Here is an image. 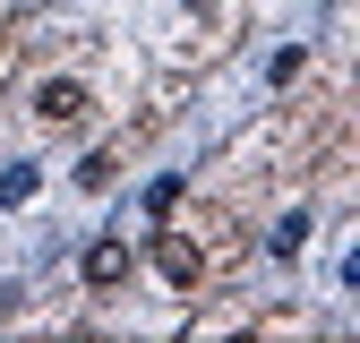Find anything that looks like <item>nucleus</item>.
<instances>
[{
    "instance_id": "obj_1",
    "label": "nucleus",
    "mask_w": 360,
    "mask_h": 343,
    "mask_svg": "<svg viewBox=\"0 0 360 343\" xmlns=\"http://www.w3.org/2000/svg\"><path fill=\"white\" fill-rule=\"evenodd\" d=\"M155 266H163V283H198L206 275V249L189 232H155Z\"/></svg>"
},
{
    "instance_id": "obj_2",
    "label": "nucleus",
    "mask_w": 360,
    "mask_h": 343,
    "mask_svg": "<svg viewBox=\"0 0 360 343\" xmlns=\"http://www.w3.org/2000/svg\"><path fill=\"white\" fill-rule=\"evenodd\" d=\"M129 266H138V257H129V240H95V249H86V283H95V292L129 283Z\"/></svg>"
},
{
    "instance_id": "obj_3",
    "label": "nucleus",
    "mask_w": 360,
    "mask_h": 343,
    "mask_svg": "<svg viewBox=\"0 0 360 343\" xmlns=\"http://www.w3.org/2000/svg\"><path fill=\"white\" fill-rule=\"evenodd\" d=\"M34 112H43V120H77V112H86V86H77V77H43Z\"/></svg>"
},
{
    "instance_id": "obj_4",
    "label": "nucleus",
    "mask_w": 360,
    "mask_h": 343,
    "mask_svg": "<svg viewBox=\"0 0 360 343\" xmlns=\"http://www.w3.org/2000/svg\"><path fill=\"white\" fill-rule=\"evenodd\" d=\"M34 181H43L34 163H9V172H0V206H26V198H34Z\"/></svg>"
},
{
    "instance_id": "obj_5",
    "label": "nucleus",
    "mask_w": 360,
    "mask_h": 343,
    "mask_svg": "<svg viewBox=\"0 0 360 343\" xmlns=\"http://www.w3.org/2000/svg\"><path fill=\"white\" fill-rule=\"evenodd\" d=\"M300 240H309V214L292 206V214H283V224H275V240H266V249H275V257H300Z\"/></svg>"
},
{
    "instance_id": "obj_6",
    "label": "nucleus",
    "mask_w": 360,
    "mask_h": 343,
    "mask_svg": "<svg viewBox=\"0 0 360 343\" xmlns=\"http://www.w3.org/2000/svg\"><path fill=\"white\" fill-rule=\"evenodd\" d=\"M112 172H120L112 155H86V163H77V189H112Z\"/></svg>"
},
{
    "instance_id": "obj_7",
    "label": "nucleus",
    "mask_w": 360,
    "mask_h": 343,
    "mask_svg": "<svg viewBox=\"0 0 360 343\" xmlns=\"http://www.w3.org/2000/svg\"><path fill=\"white\" fill-rule=\"evenodd\" d=\"M189 9H214V0H189Z\"/></svg>"
}]
</instances>
